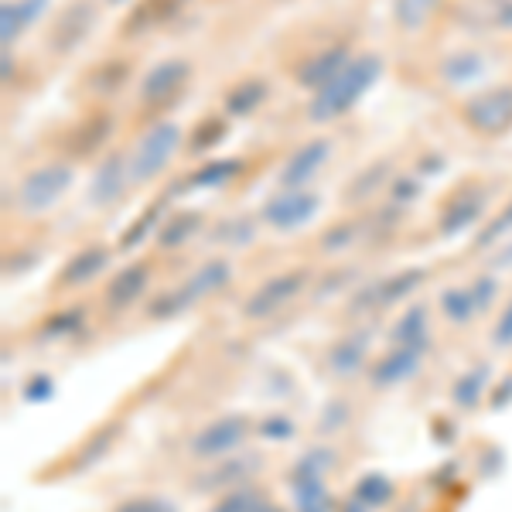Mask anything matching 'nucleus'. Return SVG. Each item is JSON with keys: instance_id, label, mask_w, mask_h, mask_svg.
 I'll return each mask as SVG.
<instances>
[{"instance_id": "15", "label": "nucleus", "mask_w": 512, "mask_h": 512, "mask_svg": "<svg viewBox=\"0 0 512 512\" xmlns=\"http://www.w3.org/2000/svg\"><path fill=\"white\" fill-rule=\"evenodd\" d=\"M106 263H110V250L106 246H86V250H79L76 256H69V263L59 270V277H55V291H79V287L93 284V280L103 274Z\"/></svg>"}, {"instance_id": "7", "label": "nucleus", "mask_w": 512, "mask_h": 512, "mask_svg": "<svg viewBox=\"0 0 512 512\" xmlns=\"http://www.w3.org/2000/svg\"><path fill=\"white\" fill-rule=\"evenodd\" d=\"M304 284H308V270H284V274H274L250 294V301L243 304V315L250 321L277 315L284 304H291L294 297L304 291Z\"/></svg>"}, {"instance_id": "37", "label": "nucleus", "mask_w": 512, "mask_h": 512, "mask_svg": "<svg viewBox=\"0 0 512 512\" xmlns=\"http://www.w3.org/2000/svg\"><path fill=\"white\" fill-rule=\"evenodd\" d=\"M506 233H512V202H509V209L502 212V216L495 219L482 236H478V246H489V243H495V239L506 236Z\"/></svg>"}, {"instance_id": "25", "label": "nucleus", "mask_w": 512, "mask_h": 512, "mask_svg": "<svg viewBox=\"0 0 512 512\" xmlns=\"http://www.w3.org/2000/svg\"><path fill=\"white\" fill-rule=\"evenodd\" d=\"M444 0H393V21L400 31H420Z\"/></svg>"}, {"instance_id": "36", "label": "nucleus", "mask_w": 512, "mask_h": 512, "mask_svg": "<svg viewBox=\"0 0 512 512\" xmlns=\"http://www.w3.org/2000/svg\"><path fill=\"white\" fill-rule=\"evenodd\" d=\"M482 386H485V369H482V373L475 369V373H468L458 386H454V400H458L461 407H472V403H475V393L482 396Z\"/></svg>"}, {"instance_id": "23", "label": "nucleus", "mask_w": 512, "mask_h": 512, "mask_svg": "<svg viewBox=\"0 0 512 512\" xmlns=\"http://www.w3.org/2000/svg\"><path fill=\"white\" fill-rule=\"evenodd\" d=\"M485 72V59L472 48H458V52H451L448 59L441 62V76L444 82H451V86H468V82L482 79Z\"/></svg>"}, {"instance_id": "35", "label": "nucleus", "mask_w": 512, "mask_h": 512, "mask_svg": "<svg viewBox=\"0 0 512 512\" xmlns=\"http://www.w3.org/2000/svg\"><path fill=\"white\" fill-rule=\"evenodd\" d=\"M113 512H178L175 506H171L168 499H158V495H140V499H127L120 502Z\"/></svg>"}, {"instance_id": "30", "label": "nucleus", "mask_w": 512, "mask_h": 512, "mask_svg": "<svg viewBox=\"0 0 512 512\" xmlns=\"http://www.w3.org/2000/svg\"><path fill=\"white\" fill-rule=\"evenodd\" d=\"M386 171H390V161H376L373 168L359 171V175L349 181V188H345V198H349V202H366V198L386 181Z\"/></svg>"}, {"instance_id": "4", "label": "nucleus", "mask_w": 512, "mask_h": 512, "mask_svg": "<svg viewBox=\"0 0 512 512\" xmlns=\"http://www.w3.org/2000/svg\"><path fill=\"white\" fill-rule=\"evenodd\" d=\"M72 188V164L52 161L41 164V168L28 171L18 185V212L21 216H41V212L55 209L59 198Z\"/></svg>"}, {"instance_id": "5", "label": "nucleus", "mask_w": 512, "mask_h": 512, "mask_svg": "<svg viewBox=\"0 0 512 512\" xmlns=\"http://www.w3.org/2000/svg\"><path fill=\"white\" fill-rule=\"evenodd\" d=\"M461 120L482 137H502L506 130H512V86L475 93L461 106Z\"/></svg>"}, {"instance_id": "34", "label": "nucleus", "mask_w": 512, "mask_h": 512, "mask_svg": "<svg viewBox=\"0 0 512 512\" xmlns=\"http://www.w3.org/2000/svg\"><path fill=\"white\" fill-rule=\"evenodd\" d=\"M161 212H164V198H158V202H154L151 209H144V212H140V219L134 222V226H130V233L120 239V246H127V250H130V246H137L140 239H144L147 233H151L154 226H158Z\"/></svg>"}, {"instance_id": "32", "label": "nucleus", "mask_w": 512, "mask_h": 512, "mask_svg": "<svg viewBox=\"0 0 512 512\" xmlns=\"http://www.w3.org/2000/svg\"><path fill=\"white\" fill-rule=\"evenodd\" d=\"M82 321V308H62L59 315H52L45 325L38 328V338L45 335V342H55V338H69L76 332V325Z\"/></svg>"}, {"instance_id": "28", "label": "nucleus", "mask_w": 512, "mask_h": 512, "mask_svg": "<svg viewBox=\"0 0 512 512\" xmlns=\"http://www.w3.org/2000/svg\"><path fill=\"white\" fill-rule=\"evenodd\" d=\"M239 171H243V161H239V158L209 161L205 168H198L195 175L188 178V185H195V188H216V185H226V181H233Z\"/></svg>"}, {"instance_id": "11", "label": "nucleus", "mask_w": 512, "mask_h": 512, "mask_svg": "<svg viewBox=\"0 0 512 512\" xmlns=\"http://www.w3.org/2000/svg\"><path fill=\"white\" fill-rule=\"evenodd\" d=\"M127 181H130V158H123L120 151H110L96 164L93 178H89L86 202L93 205V209H106V205H113L123 195Z\"/></svg>"}, {"instance_id": "20", "label": "nucleus", "mask_w": 512, "mask_h": 512, "mask_svg": "<svg viewBox=\"0 0 512 512\" xmlns=\"http://www.w3.org/2000/svg\"><path fill=\"white\" fill-rule=\"evenodd\" d=\"M45 7L48 0H7L4 11H0V38H4V48H11L21 38V31H28L41 18Z\"/></svg>"}, {"instance_id": "13", "label": "nucleus", "mask_w": 512, "mask_h": 512, "mask_svg": "<svg viewBox=\"0 0 512 512\" xmlns=\"http://www.w3.org/2000/svg\"><path fill=\"white\" fill-rule=\"evenodd\" d=\"M492 297H495V280H489V277L472 280L468 287H454V291L444 294V301H441L444 318L454 321V325H465V321H472L475 315H482V311L489 308Z\"/></svg>"}, {"instance_id": "12", "label": "nucleus", "mask_w": 512, "mask_h": 512, "mask_svg": "<svg viewBox=\"0 0 512 512\" xmlns=\"http://www.w3.org/2000/svg\"><path fill=\"white\" fill-rule=\"evenodd\" d=\"M328 154H332V140L318 137V140H308V144H301L291 158L284 161V168H280V188L284 192H294V188H304L311 178L318 175L321 168H325Z\"/></svg>"}, {"instance_id": "24", "label": "nucleus", "mask_w": 512, "mask_h": 512, "mask_svg": "<svg viewBox=\"0 0 512 512\" xmlns=\"http://www.w3.org/2000/svg\"><path fill=\"white\" fill-rule=\"evenodd\" d=\"M267 82L263 79H243V82H236L233 89L226 93V113L229 117H246V113H253L256 106L267 99Z\"/></svg>"}, {"instance_id": "17", "label": "nucleus", "mask_w": 512, "mask_h": 512, "mask_svg": "<svg viewBox=\"0 0 512 512\" xmlns=\"http://www.w3.org/2000/svg\"><path fill=\"white\" fill-rule=\"evenodd\" d=\"M185 4L188 0H140L134 11L127 14V21L120 24V35H127V38L147 35V31H154V28H161V24H168L171 18H178Z\"/></svg>"}, {"instance_id": "2", "label": "nucleus", "mask_w": 512, "mask_h": 512, "mask_svg": "<svg viewBox=\"0 0 512 512\" xmlns=\"http://www.w3.org/2000/svg\"><path fill=\"white\" fill-rule=\"evenodd\" d=\"M229 277H233V263L222 260V256H216V260L202 263V267H198L195 274L185 280V284H178L175 291L154 297V301L147 304V318H171V315H181V311L192 308L195 301H202V297H209V294L222 291V287L229 284Z\"/></svg>"}, {"instance_id": "31", "label": "nucleus", "mask_w": 512, "mask_h": 512, "mask_svg": "<svg viewBox=\"0 0 512 512\" xmlns=\"http://www.w3.org/2000/svg\"><path fill=\"white\" fill-rule=\"evenodd\" d=\"M202 226V216L198 212H178L171 222H164L161 233H158V243L164 246V250H171V246L185 243L188 236H195V229Z\"/></svg>"}, {"instance_id": "21", "label": "nucleus", "mask_w": 512, "mask_h": 512, "mask_svg": "<svg viewBox=\"0 0 512 512\" xmlns=\"http://www.w3.org/2000/svg\"><path fill=\"white\" fill-rule=\"evenodd\" d=\"M130 62L127 59H106V62H99L96 69H89L86 72V93H93V96H117L123 86H127V79H130Z\"/></svg>"}, {"instance_id": "27", "label": "nucleus", "mask_w": 512, "mask_h": 512, "mask_svg": "<svg viewBox=\"0 0 512 512\" xmlns=\"http://www.w3.org/2000/svg\"><path fill=\"white\" fill-rule=\"evenodd\" d=\"M393 345H420L424 349L427 338V304H414L410 311H403V318L393 325Z\"/></svg>"}, {"instance_id": "10", "label": "nucleus", "mask_w": 512, "mask_h": 512, "mask_svg": "<svg viewBox=\"0 0 512 512\" xmlns=\"http://www.w3.org/2000/svg\"><path fill=\"white\" fill-rule=\"evenodd\" d=\"M192 79V62L188 59H164L158 65H151L144 79L137 86V99L144 106H164L171 99L181 96L185 82Z\"/></svg>"}, {"instance_id": "39", "label": "nucleus", "mask_w": 512, "mask_h": 512, "mask_svg": "<svg viewBox=\"0 0 512 512\" xmlns=\"http://www.w3.org/2000/svg\"><path fill=\"white\" fill-rule=\"evenodd\" d=\"M352 239V226L349 222H345V226H332L325 233V239H321V246H325V250H335V246H345Z\"/></svg>"}, {"instance_id": "9", "label": "nucleus", "mask_w": 512, "mask_h": 512, "mask_svg": "<svg viewBox=\"0 0 512 512\" xmlns=\"http://www.w3.org/2000/svg\"><path fill=\"white\" fill-rule=\"evenodd\" d=\"M246 437H250V424H246V417L229 414V417H219V420H212V424H205L202 431L192 437V444H188V454H192V458L212 461V458H222V454H229V451H239Z\"/></svg>"}, {"instance_id": "8", "label": "nucleus", "mask_w": 512, "mask_h": 512, "mask_svg": "<svg viewBox=\"0 0 512 512\" xmlns=\"http://www.w3.org/2000/svg\"><path fill=\"white\" fill-rule=\"evenodd\" d=\"M321 198L308 188H294V192H280L263 205V222L274 233H297L301 226H308L318 216Z\"/></svg>"}, {"instance_id": "29", "label": "nucleus", "mask_w": 512, "mask_h": 512, "mask_svg": "<svg viewBox=\"0 0 512 512\" xmlns=\"http://www.w3.org/2000/svg\"><path fill=\"white\" fill-rule=\"evenodd\" d=\"M472 14L478 28L512 31V0H478Z\"/></svg>"}, {"instance_id": "16", "label": "nucleus", "mask_w": 512, "mask_h": 512, "mask_svg": "<svg viewBox=\"0 0 512 512\" xmlns=\"http://www.w3.org/2000/svg\"><path fill=\"white\" fill-rule=\"evenodd\" d=\"M147 284H151V263H130V267H123L117 277L106 284V308L117 315V311H127L130 304L137 301V297H144Z\"/></svg>"}, {"instance_id": "18", "label": "nucleus", "mask_w": 512, "mask_h": 512, "mask_svg": "<svg viewBox=\"0 0 512 512\" xmlns=\"http://www.w3.org/2000/svg\"><path fill=\"white\" fill-rule=\"evenodd\" d=\"M110 134H113L110 113H89L86 120H79L76 127L69 130V137H65V154H72V158H89V154H96L99 147L110 140Z\"/></svg>"}, {"instance_id": "33", "label": "nucleus", "mask_w": 512, "mask_h": 512, "mask_svg": "<svg viewBox=\"0 0 512 512\" xmlns=\"http://www.w3.org/2000/svg\"><path fill=\"white\" fill-rule=\"evenodd\" d=\"M222 137H226V120H222V117H209L205 123H198V127H195L192 144H188V154L209 151V147H216Z\"/></svg>"}, {"instance_id": "26", "label": "nucleus", "mask_w": 512, "mask_h": 512, "mask_svg": "<svg viewBox=\"0 0 512 512\" xmlns=\"http://www.w3.org/2000/svg\"><path fill=\"white\" fill-rule=\"evenodd\" d=\"M478 212H482V192L454 198V202L448 205V212L441 216V233L444 236L461 233V229H468L478 219Z\"/></svg>"}, {"instance_id": "19", "label": "nucleus", "mask_w": 512, "mask_h": 512, "mask_svg": "<svg viewBox=\"0 0 512 512\" xmlns=\"http://www.w3.org/2000/svg\"><path fill=\"white\" fill-rule=\"evenodd\" d=\"M420 345H396L390 355H383V359L376 362L373 369H369V379L379 386V390H386V386H396L403 383L407 376L417 373L420 366Z\"/></svg>"}, {"instance_id": "1", "label": "nucleus", "mask_w": 512, "mask_h": 512, "mask_svg": "<svg viewBox=\"0 0 512 512\" xmlns=\"http://www.w3.org/2000/svg\"><path fill=\"white\" fill-rule=\"evenodd\" d=\"M379 72H383V59L376 52L369 55H355L338 76L328 82L325 89H318L315 99L308 106V120L311 123H332L342 113H349L355 103L362 99V93L376 86Z\"/></svg>"}, {"instance_id": "14", "label": "nucleus", "mask_w": 512, "mask_h": 512, "mask_svg": "<svg viewBox=\"0 0 512 512\" xmlns=\"http://www.w3.org/2000/svg\"><path fill=\"white\" fill-rule=\"evenodd\" d=\"M349 62H352L349 41H335V45L321 48L318 55H311L304 65H297V82H301L304 89H315L318 93V89H325Z\"/></svg>"}, {"instance_id": "22", "label": "nucleus", "mask_w": 512, "mask_h": 512, "mask_svg": "<svg viewBox=\"0 0 512 512\" xmlns=\"http://www.w3.org/2000/svg\"><path fill=\"white\" fill-rule=\"evenodd\" d=\"M366 349H369L366 332L338 338L332 349H328V366H332V373H335V376H352V373H359V369L366 366Z\"/></svg>"}, {"instance_id": "6", "label": "nucleus", "mask_w": 512, "mask_h": 512, "mask_svg": "<svg viewBox=\"0 0 512 512\" xmlns=\"http://www.w3.org/2000/svg\"><path fill=\"white\" fill-rule=\"evenodd\" d=\"M96 18L99 11L93 0H72V4H65L59 18L52 21V28H48V48L55 55H72L79 45H86L89 31L96 28Z\"/></svg>"}, {"instance_id": "40", "label": "nucleus", "mask_w": 512, "mask_h": 512, "mask_svg": "<svg viewBox=\"0 0 512 512\" xmlns=\"http://www.w3.org/2000/svg\"><path fill=\"white\" fill-rule=\"evenodd\" d=\"M393 195H396V202H410V198L417 195V181L414 178H396Z\"/></svg>"}, {"instance_id": "38", "label": "nucleus", "mask_w": 512, "mask_h": 512, "mask_svg": "<svg viewBox=\"0 0 512 512\" xmlns=\"http://www.w3.org/2000/svg\"><path fill=\"white\" fill-rule=\"evenodd\" d=\"M492 342H495V345H512V301L506 304V311H502L499 325H495Z\"/></svg>"}, {"instance_id": "3", "label": "nucleus", "mask_w": 512, "mask_h": 512, "mask_svg": "<svg viewBox=\"0 0 512 512\" xmlns=\"http://www.w3.org/2000/svg\"><path fill=\"white\" fill-rule=\"evenodd\" d=\"M178 147H181L178 123L161 120V123H154V127H147L134 144V151H130V181H134V185L154 181L171 164Z\"/></svg>"}]
</instances>
